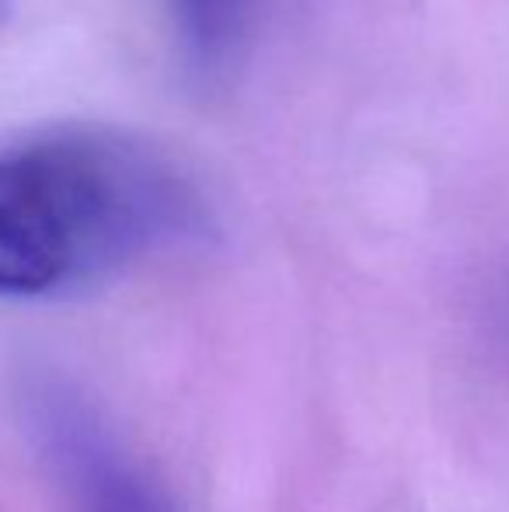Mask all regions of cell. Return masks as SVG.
<instances>
[{
    "label": "cell",
    "mask_w": 509,
    "mask_h": 512,
    "mask_svg": "<svg viewBox=\"0 0 509 512\" xmlns=\"http://www.w3.org/2000/svg\"><path fill=\"white\" fill-rule=\"evenodd\" d=\"M189 171L154 140L102 122H56L0 143V297L98 283L150 251L206 234Z\"/></svg>",
    "instance_id": "obj_1"
},
{
    "label": "cell",
    "mask_w": 509,
    "mask_h": 512,
    "mask_svg": "<svg viewBox=\"0 0 509 512\" xmlns=\"http://www.w3.org/2000/svg\"><path fill=\"white\" fill-rule=\"evenodd\" d=\"M25 422L39 460L74 512H182L70 384L32 380Z\"/></svg>",
    "instance_id": "obj_2"
},
{
    "label": "cell",
    "mask_w": 509,
    "mask_h": 512,
    "mask_svg": "<svg viewBox=\"0 0 509 512\" xmlns=\"http://www.w3.org/2000/svg\"><path fill=\"white\" fill-rule=\"evenodd\" d=\"M168 7L189 77L203 88L224 84L248 53L258 0H168Z\"/></svg>",
    "instance_id": "obj_3"
},
{
    "label": "cell",
    "mask_w": 509,
    "mask_h": 512,
    "mask_svg": "<svg viewBox=\"0 0 509 512\" xmlns=\"http://www.w3.org/2000/svg\"><path fill=\"white\" fill-rule=\"evenodd\" d=\"M11 7H14L11 0H0V25H4V21L11 18Z\"/></svg>",
    "instance_id": "obj_4"
}]
</instances>
